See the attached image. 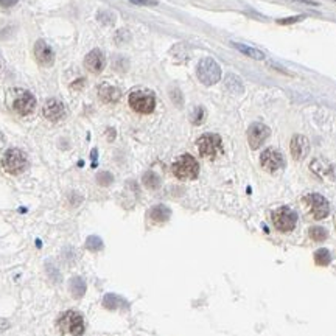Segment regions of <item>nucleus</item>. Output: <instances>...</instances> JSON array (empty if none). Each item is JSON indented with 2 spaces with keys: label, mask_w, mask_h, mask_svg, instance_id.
<instances>
[{
  "label": "nucleus",
  "mask_w": 336,
  "mask_h": 336,
  "mask_svg": "<svg viewBox=\"0 0 336 336\" xmlns=\"http://www.w3.org/2000/svg\"><path fill=\"white\" fill-rule=\"evenodd\" d=\"M69 288H70V293H72V296L73 297H77V299H81L83 296H84V293H86V283H84V280L81 279V277H73L70 282H69Z\"/></svg>",
  "instance_id": "nucleus-20"
},
{
  "label": "nucleus",
  "mask_w": 336,
  "mask_h": 336,
  "mask_svg": "<svg viewBox=\"0 0 336 336\" xmlns=\"http://www.w3.org/2000/svg\"><path fill=\"white\" fill-rule=\"evenodd\" d=\"M333 2H336V0H333Z\"/></svg>",
  "instance_id": "nucleus-33"
},
{
  "label": "nucleus",
  "mask_w": 336,
  "mask_h": 336,
  "mask_svg": "<svg viewBox=\"0 0 336 336\" xmlns=\"http://www.w3.org/2000/svg\"><path fill=\"white\" fill-rule=\"evenodd\" d=\"M310 170L321 179H333V167L321 158H316L311 161Z\"/></svg>",
  "instance_id": "nucleus-16"
},
{
  "label": "nucleus",
  "mask_w": 336,
  "mask_h": 336,
  "mask_svg": "<svg viewBox=\"0 0 336 336\" xmlns=\"http://www.w3.org/2000/svg\"><path fill=\"white\" fill-rule=\"evenodd\" d=\"M136 5H158V0H129Z\"/></svg>",
  "instance_id": "nucleus-30"
},
{
  "label": "nucleus",
  "mask_w": 336,
  "mask_h": 336,
  "mask_svg": "<svg viewBox=\"0 0 336 336\" xmlns=\"http://www.w3.org/2000/svg\"><path fill=\"white\" fill-rule=\"evenodd\" d=\"M198 151L206 159H215L222 151L221 137L218 134H204L198 139Z\"/></svg>",
  "instance_id": "nucleus-6"
},
{
  "label": "nucleus",
  "mask_w": 336,
  "mask_h": 336,
  "mask_svg": "<svg viewBox=\"0 0 336 336\" xmlns=\"http://www.w3.org/2000/svg\"><path fill=\"white\" fill-rule=\"evenodd\" d=\"M2 165H4L7 173H10V174H20L28 167V161H27L25 153H22L20 149L11 148V149H8V151L4 154Z\"/></svg>",
  "instance_id": "nucleus-4"
},
{
  "label": "nucleus",
  "mask_w": 336,
  "mask_h": 336,
  "mask_svg": "<svg viewBox=\"0 0 336 336\" xmlns=\"http://www.w3.org/2000/svg\"><path fill=\"white\" fill-rule=\"evenodd\" d=\"M226 87L234 94H241L243 92V83L234 73H229L226 77Z\"/></svg>",
  "instance_id": "nucleus-21"
},
{
  "label": "nucleus",
  "mask_w": 336,
  "mask_h": 336,
  "mask_svg": "<svg viewBox=\"0 0 336 336\" xmlns=\"http://www.w3.org/2000/svg\"><path fill=\"white\" fill-rule=\"evenodd\" d=\"M171 171L177 179H182V181L195 179L199 173V165H198V162L193 156L182 154L174 161V164L171 167Z\"/></svg>",
  "instance_id": "nucleus-1"
},
{
  "label": "nucleus",
  "mask_w": 336,
  "mask_h": 336,
  "mask_svg": "<svg viewBox=\"0 0 336 336\" xmlns=\"http://www.w3.org/2000/svg\"><path fill=\"white\" fill-rule=\"evenodd\" d=\"M58 325L62 330V333H69V334H73V336H81L86 330L84 319L77 311H65L59 318Z\"/></svg>",
  "instance_id": "nucleus-5"
},
{
  "label": "nucleus",
  "mask_w": 336,
  "mask_h": 336,
  "mask_svg": "<svg viewBox=\"0 0 336 336\" xmlns=\"http://www.w3.org/2000/svg\"><path fill=\"white\" fill-rule=\"evenodd\" d=\"M98 95H100V98H101L104 103H117V101L120 100V97H122V92H120L117 87L104 83V84L100 86Z\"/></svg>",
  "instance_id": "nucleus-17"
},
{
  "label": "nucleus",
  "mask_w": 336,
  "mask_h": 336,
  "mask_svg": "<svg viewBox=\"0 0 336 336\" xmlns=\"http://www.w3.org/2000/svg\"><path fill=\"white\" fill-rule=\"evenodd\" d=\"M330 260H331V255H330V252H328L327 249H318V251L315 252V261H316V265H319V266H327V265L330 263Z\"/></svg>",
  "instance_id": "nucleus-24"
},
{
  "label": "nucleus",
  "mask_w": 336,
  "mask_h": 336,
  "mask_svg": "<svg viewBox=\"0 0 336 336\" xmlns=\"http://www.w3.org/2000/svg\"><path fill=\"white\" fill-rule=\"evenodd\" d=\"M34 56H36L37 62L44 67H50L55 62V53H53L52 47L44 41H37L34 44Z\"/></svg>",
  "instance_id": "nucleus-13"
},
{
  "label": "nucleus",
  "mask_w": 336,
  "mask_h": 336,
  "mask_svg": "<svg viewBox=\"0 0 336 336\" xmlns=\"http://www.w3.org/2000/svg\"><path fill=\"white\" fill-rule=\"evenodd\" d=\"M170 215H171L170 209L167 206H162V204L154 206L151 210H149V216H151V219L156 222H165L170 218Z\"/></svg>",
  "instance_id": "nucleus-19"
},
{
  "label": "nucleus",
  "mask_w": 336,
  "mask_h": 336,
  "mask_svg": "<svg viewBox=\"0 0 336 336\" xmlns=\"http://www.w3.org/2000/svg\"><path fill=\"white\" fill-rule=\"evenodd\" d=\"M271 129L263 123H252L248 129V142L252 149H258L270 137Z\"/></svg>",
  "instance_id": "nucleus-11"
},
{
  "label": "nucleus",
  "mask_w": 336,
  "mask_h": 336,
  "mask_svg": "<svg viewBox=\"0 0 336 336\" xmlns=\"http://www.w3.org/2000/svg\"><path fill=\"white\" fill-rule=\"evenodd\" d=\"M129 106L139 114H151L156 107L154 94L149 91H134L129 95Z\"/></svg>",
  "instance_id": "nucleus-3"
},
{
  "label": "nucleus",
  "mask_w": 336,
  "mask_h": 336,
  "mask_svg": "<svg viewBox=\"0 0 336 336\" xmlns=\"http://www.w3.org/2000/svg\"><path fill=\"white\" fill-rule=\"evenodd\" d=\"M143 184H145L146 189L156 190V189H159V185H161V179L154 171H146L143 174Z\"/></svg>",
  "instance_id": "nucleus-22"
},
{
  "label": "nucleus",
  "mask_w": 336,
  "mask_h": 336,
  "mask_svg": "<svg viewBox=\"0 0 336 336\" xmlns=\"http://www.w3.org/2000/svg\"><path fill=\"white\" fill-rule=\"evenodd\" d=\"M84 65H86V69H87L89 72H92V73H100V72L104 69V65H106V59H104L103 52L98 50V49L89 52V53L86 55V58H84Z\"/></svg>",
  "instance_id": "nucleus-15"
},
{
  "label": "nucleus",
  "mask_w": 336,
  "mask_h": 336,
  "mask_svg": "<svg viewBox=\"0 0 336 336\" xmlns=\"http://www.w3.org/2000/svg\"><path fill=\"white\" fill-rule=\"evenodd\" d=\"M260 164L266 171L276 173L283 167V156L279 149L276 148H268L263 151V154L260 156Z\"/></svg>",
  "instance_id": "nucleus-10"
},
{
  "label": "nucleus",
  "mask_w": 336,
  "mask_h": 336,
  "mask_svg": "<svg viewBox=\"0 0 336 336\" xmlns=\"http://www.w3.org/2000/svg\"><path fill=\"white\" fill-rule=\"evenodd\" d=\"M42 114L47 120L50 122H59L61 119H64L65 116V109H64V104L56 100V98H52L49 100L46 104H44V109H42Z\"/></svg>",
  "instance_id": "nucleus-14"
},
{
  "label": "nucleus",
  "mask_w": 336,
  "mask_h": 336,
  "mask_svg": "<svg viewBox=\"0 0 336 336\" xmlns=\"http://www.w3.org/2000/svg\"><path fill=\"white\" fill-rule=\"evenodd\" d=\"M17 2H19V0H0V7L10 8V7H14Z\"/></svg>",
  "instance_id": "nucleus-31"
},
{
  "label": "nucleus",
  "mask_w": 336,
  "mask_h": 336,
  "mask_svg": "<svg viewBox=\"0 0 336 336\" xmlns=\"http://www.w3.org/2000/svg\"><path fill=\"white\" fill-rule=\"evenodd\" d=\"M112 181H114V177H112V174L107 173V171H101V173L97 176V182H98L100 185H109Z\"/></svg>",
  "instance_id": "nucleus-27"
},
{
  "label": "nucleus",
  "mask_w": 336,
  "mask_h": 336,
  "mask_svg": "<svg viewBox=\"0 0 336 336\" xmlns=\"http://www.w3.org/2000/svg\"><path fill=\"white\" fill-rule=\"evenodd\" d=\"M203 120H204V109L203 107H195L193 116H192V122L195 125H199V123H203Z\"/></svg>",
  "instance_id": "nucleus-28"
},
{
  "label": "nucleus",
  "mask_w": 336,
  "mask_h": 336,
  "mask_svg": "<svg viewBox=\"0 0 336 336\" xmlns=\"http://www.w3.org/2000/svg\"><path fill=\"white\" fill-rule=\"evenodd\" d=\"M122 304H123V299H120V297L116 296V294H106L104 299H103V305H104L107 310H116V308H119Z\"/></svg>",
  "instance_id": "nucleus-23"
},
{
  "label": "nucleus",
  "mask_w": 336,
  "mask_h": 336,
  "mask_svg": "<svg viewBox=\"0 0 336 336\" xmlns=\"http://www.w3.org/2000/svg\"><path fill=\"white\" fill-rule=\"evenodd\" d=\"M234 49H237L238 52H241L243 55H246L248 58L251 59H255V61H263L265 59V53L258 50V49H254V47H249V46H244V44H238V42H232Z\"/></svg>",
  "instance_id": "nucleus-18"
},
{
  "label": "nucleus",
  "mask_w": 336,
  "mask_h": 336,
  "mask_svg": "<svg viewBox=\"0 0 336 336\" xmlns=\"http://www.w3.org/2000/svg\"><path fill=\"white\" fill-rule=\"evenodd\" d=\"M273 222L277 231L291 232L297 224V213L289 207H280L273 213Z\"/></svg>",
  "instance_id": "nucleus-7"
},
{
  "label": "nucleus",
  "mask_w": 336,
  "mask_h": 336,
  "mask_svg": "<svg viewBox=\"0 0 336 336\" xmlns=\"http://www.w3.org/2000/svg\"><path fill=\"white\" fill-rule=\"evenodd\" d=\"M11 107L19 116H28L36 107V100L31 92L28 91H14Z\"/></svg>",
  "instance_id": "nucleus-9"
},
{
  "label": "nucleus",
  "mask_w": 336,
  "mask_h": 336,
  "mask_svg": "<svg viewBox=\"0 0 336 336\" xmlns=\"http://www.w3.org/2000/svg\"><path fill=\"white\" fill-rule=\"evenodd\" d=\"M304 204L307 206L308 212L311 213V216L315 219H324L328 213H330V204L328 201L319 195V193H311V195H307L304 198Z\"/></svg>",
  "instance_id": "nucleus-8"
},
{
  "label": "nucleus",
  "mask_w": 336,
  "mask_h": 336,
  "mask_svg": "<svg viewBox=\"0 0 336 336\" xmlns=\"http://www.w3.org/2000/svg\"><path fill=\"white\" fill-rule=\"evenodd\" d=\"M291 156L293 159L296 161H302L307 158L308 151H310V142L305 136H301V134H296L293 139H291Z\"/></svg>",
  "instance_id": "nucleus-12"
},
{
  "label": "nucleus",
  "mask_w": 336,
  "mask_h": 336,
  "mask_svg": "<svg viewBox=\"0 0 336 336\" xmlns=\"http://www.w3.org/2000/svg\"><path fill=\"white\" fill-rule=\"evenodd\" d=\"M294 2H301V4H307V5L318 7V4H316V2H313V0H294Z\"/></svg>",
  "instance_id": "nucleus-32"
},
{
  "label": "nucleus",
  "mask_w": 336,
  "mask_h": 336,
  "mask_svg": "<svg viewBox=\"0 0 336 336\" xmlns=\"http://www.w3.org/2000/svg\"><path fill=\"white\" fill-rule=\"evenodd\" d=\"M304 19V16H294V17H286V19H279L277 24L280 25H291V24H296V22H301Z\"/></svg>",
  "instance_id": "nucleus-29"
},
{
  "label": "nucleus",
  "mask_w": 336,
  "mask_h": 336,
  "mask_svg": "<svg viewBox=\"0 0 336 336\" xmlns=\"http://www.w3.org/2000/svg\"><path fill=\"white\" fill-rule=\"evenodd\" d=\"M196 75L203 84L212 86L221 80V67L212 58H204L196 67Z\"/></svg>",
  "instance_id": "nucleus-2"
},
{
  "label": "nucleus",
  "mask_w": 336,
  "mask_h": 336,
  "mask_svg": "<svg viewBox=\"0 0 336 336\" xmlns=\"http://www.w3.org/2000/svg\"><path fill=\"white\" fill-rule=\"evenodd\" d=\"M86 248H87L89 251H94V252L101 251V249H103V241H101V238L92 235V237L87 238V241H86Z\"/></svg>",
  "instance_id": "nucleus-26"
},
{
  "label": "nucleus",
  "mask_w": 336,
  "mask_h": 336,
  "mask_svg": "<svg viewBox=\"0 0 336 336\" xmlns=\"http://www.w3.org/2000/svg\"><path fill=\"white\" fill-rule=\"evenodd\" d=\"M308 235L313 241H324L327 238V231L321 226H313L310 231H308Z\"/></svg>",
  "instance_id": "nucleus-25"
}]
</instances>
